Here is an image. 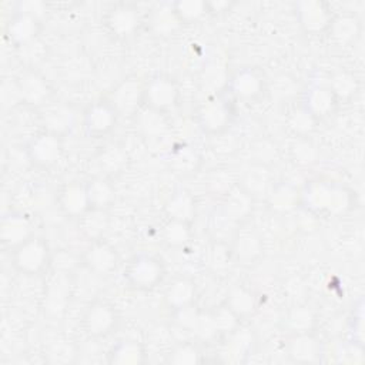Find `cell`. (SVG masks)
Wrapping results in <instances>:
<instances>
[{
  "mask_svg": "<svg viewBox=\"0 0 365 365\" xmlns=\"http://www.w3.org/2000/svg\"><path fill=\"white\" fill-rule=\"evenodd\" d=\"M11 251L14 268L26 275H38L51 264L48 244L34 234Z\"/></svg>",
  "mask_w": 365,
  "mask_h": 365,
  "instance_id": "6da1fadb",
  "label": "cell"
},
{
  "mask_svg": "<svg viewBox=\"0 0 365 365\" xmlns=\"http://www.w3.org/2000/svg\"><path fill=\"white\" fill-rule=\"evenodd\" d=\"M124 277L134 288L151 289L163 281L164 267L158 258L141 254L130 261Z\"/></svg>",
  "mask_w": 365,
  "mask_h": 365,
  "instance_id": "7a4b0ae2",
  "label": "cell"
},
{
  "mask_svg": "<svg viewBox=\"0 0 365 365\" xmlns=\"http://www.w3.org/2000/svg\"><path fill=\"white\" fill-rule=\"evenodd\" d=\"M180 98L175 81L165 76H157L144 84L143 106L145 108L164 113L173 108Z\"/></svg>",
  "mask_w": 365,
  "mask_h": 365,
  "instance_id": "3957f363",
  "label": "cell"
},
{
  "mask_svg": "<svg viewBox=\"0 0 365 365\" xmlns=\"http://www.w3.org/2000/svg\"><path fill=\"white\" fill-rule=\"evenodd\" d=\"M305 200L309 207L327 211V212H342L349 205L348 192L338 185L331 182H314L305 192Z\"/></svg>",
  "mask_w": 365,
  "mask_h": 365,
  "instance_id": "277c9868",
  "label": "cell"
},
{
  "mask_svg": "<svg viewBox=\"0 0 365 365\" xmlns=\"http://www.w3.org/2000/svg\"><path fill=\"white\" fill-rule=\"evenodd\" d=\"M118 324V315L113 305L104 301H94L83 315V328L91 338L110 335Z\"/></svg>",
  "mask_w": 365,
  "mask_h": 365,
  "instance_id": "5b68a950",
  "label": "cell"
},
{
  "mask_svg": "<svg viewBox=\"0 0 365 365\" xmlns=\"http://www.w3.org/2000/svg\"><path fill=\"white\" fill-rule=\"evenodd\" d=\"M26 153L33 165L50 168L61 157V137L50 131H43L29 143Z\"/></svg>",
  "mask_w": 365,
  "mask_h": 365,
  "instance_id": "8992f818",
  "label": "cell"
},
{
  "mask_svg": "<svg viewBox=\"0 0 365 365\" xmlns=\"http://www.w3.org/2000/svg\"><path fill=\"white\" fill-rule=\"evenodd\" d=\"M118 113L110 100L93 103L84 113V128L93 138H100L108 134L117 121Z\"/></svg>",
  "mask_w": 365,
  "mask_h": 365,
  "instance_id": "52a82bcc",
  "label": "cell"
},
{
  "mask_svg": "<svg viewBox=\"0 0 365 365\" xmlns=\"http://www.w3.org/2000/svg\"><path fill=\"white\" fill-rule=\"evenodd\" d=\"M143 93L144 84L135 78H125L113 91L110 103L114 106L118 115H131L143 106Z\"/></svg>",
  "mask_w": 365,
  "mask_h": 365,
  "instance_id": "ba28073f",
  "label": "cell"
},
{
  "mask_svg": "<svg viewBox=\"0 0 365 365\" xmlns=\"http://www.w3.org/2000/svg\"><path fill=\"white\" fill-rule=\"evenodd\" d=\"M232 111L225 100H210L198 111V121L208 133H220L231 123Z\"/></svg>",
  "mask_w": 365,
  "mask_h": 365,
  "instance_id": "9c48e42d",
  "label": "cell"
},
{
  "mask_svg": "<svg viewBox=\"0 0 365 365\" xmlns=\"http://www.w3.org/2000/svg\"><path fill=\"white\" fill-rule=\"evenodd\" d=\"M86 265L90 271L98 275H110L118 262L115 250L101 240L91 242L90 248L84 255Z\"/></svg>",
  "mask_w": 365,
  "mask_h": 365,
  "instance_id": "30bf717a",
  "label": "cell"
},
{
  "mask_svg": "<svg viewBox=\"0 0 365 365\" xmlns=\"http://www.w3.org/2000/svg\"><path fill=\"white\" fill-rule=\"evenodd\" d=\"M299 24L307 33L318 34L331 26V14L328 9L319 1L298 3Z\"/></svg>",
  "mask_w": 365,
  "mask_h": 365,
  "instance_id": "8fae6325",
  "label": "cell"
},
{
  "mask_svg": "<svg viewBox=\"0 0 365 365\" xmlns=\"http://www.w3.org/2000/svg\"><path fill=\"white\" fill-rule=\"evenodd\" d=\"M17 84L21 93L23 104L38 107L43 106L50 96L47 81L33 70H27L26 73H23L17 78Z\"/></svg>",
  "mask_w": 365,
  "mask_h": 365,
  "instance_id": "7c38bea8",
  "label": "cell"
},
{
  "mask_svg": "<svg viewBox=\"0 0 365 365\" xmlns=\"http://www.w3.org/2000/svg\"><path fill=\"white\" fill-rule=\"evenodd\" d=\"M58 205L64 214L68 217H81L87 210H90L86 182L80 184L77 181L66 184L58 192Z\"/></svg>",
  "mask_w": 365,
  "mask_h": 365,
  "instance_id": "4fadbf2b",
  "label": "cell"
},
{
  "mask_svg": "<svg viewBox=\"0 0 365 365\" xmlns=\"http://www.w3.org/2000/svg\"><path fill=\"white\" fill-rule=\"evenodd\" d=\"M33 235L27 218L21 214H7L1 220L0 238L4 245L14 250L17 245L24 242Z\"/></svg>",
  "mask_w": 365,
  "mask_h": 365,
  "instance_id": "5bb4252c",
  "label": "cell"
},
{
  "mask_svg": "<svg viewBox=\"0 0 365 365\" xmlns=\"http://www.w3.org/2000/svg\"><path fill=\"white\" fill-rule=\"evenodd\" d=\"M264 88L262 77L252 68L240 70L230 83L231 93L241 100H252L261 94Z\"/></svg>",
  "mask_w": 365,
  "mask_h": 365,
  "instance_id": "9a60e30c",
  "label": "cell"
},
{
  "mask_svg": "<svg viewBox=\"0 0 365 365\" xmlns=\"http://www.w3.org/2000/svg\"><path fill=\"white\" fill-rule=\"evenodd\" d=\"M288 355L295 362L309 364L319 359V344L309 332L292 334L288 342Z\"/></svg>",
  "mask_w": 365,
  "mask_h": 365,
  "instance_id": "2e32d148",
  "label": "cell"
},
{
  "mask_svg": "<svg viewBox=\"0 0 365 365\" xmlns=\"http://www.w3.org/2000/svg\"><path fill=\"white\" fill-rule=\"evenodd\" d=\"M38 31V20L30 11H20L9 24L10 40L16 46H26L34 41Z\"/></svg>",
  "mask_w": 365,
  "mask_h": 365,
  "instance_id": "e0dca14e",
  "label": "cell"
},
{
  "mask_svg": "<svg viewBox=\"0 0 365 365\" xmlns=\"http://www.w3.org/2000/svg\"><path fill=\"white\" fill-rule=\"evenodd\" d=\"M338 103L336 96L329 86H315L307 94L305 110L309 111L315 118L331 114Z\"/></svg>",
  "mask_w": 365,
  "mask_h": 365,
  "instance_id": "ac0fdd59",
  "label": "cell"
},
{
  "mask_svg": "<svg viewBox=\"0 0 365 365\" xmlns=\"http://www.w3.org/2000/svg\"><path fill=\"white\" fill-rule=\"evenodd\" d=\"M90 208L107 211L115 201V190L106 177H96L86 182Z\"/></svg>",
  "mask_w": 365,
  "mask_h": 365,
  "instance_id": "d6986e66",
  "label": "cell"
},
{
  "mask_svg": "<svg viewBox=\"0 0 365 365\" xmlns=\"http://www.w3.org/2000/svg\"><path fill=\"white\" fill-rule=\"evenodd\" d=\"M107 24L115 36L128 37L138 26V14L133 7L121 4L108 13Z\"/></svg>",
  "mask_w": 365,
  "mask_h": 365,
  "instance_id": "ffe728a7",
  "label": "cell"
},
{
  "mask_svg": "<svg viewBox=\"0 0 365 365\" xmlns=\"http://www.w3.org/2000/svg\"><path fill=\"white\" fill-rule=\"evenodd\" d=\"M145 361V351L137 341H121L108 352V362L115 365H140Z\"/></svg>",
  "mask_w": 365,
  "mask_h": 365,
  "instance_id": "44dd1931",
  "label": "cell"
},
{
  "mask_svg": "<svg viewBox=\"0 0 365 365\" xmlns=\"http://www.w3.org/2000/svg\"><path fill=\"white\" fill-rule=\"evenodd\" d=\"M195 295V285L187 278L175 279L165 291L167 304L175 311L192 304Z\"/></svg>",
  "mask_w": 365,
  "mask_h": 365,
  "instance_id": "7402d4cb",
  "label": "cell"
},
{
  "mask_svg": "<svg viewBox=\"0 0 365 365\" xmlns=\"http://www.w3.org/2000/svg\"><path fill=\"white\" fill-rule=\"evenodd\" d=\"M165 211L170 220L190 222L195 212V205L192 197L185 191H177L170 197L165 204Z\"/></svg>",
  "mask_w": 365,
  "mask_h": 365,
  "instance_id": "603a6c76",
  "label": "cell"
},
{
  "mask_svg": "<svg viewBox=\"0 0 365 365\" xmlns=\"http://www.w3.org/2000/svg\"><path fill=\"white\" fill-rule=\"evenodd\" d=\"M97 161L106 175L118 174L127 165V153L120 145L110 144L100 151Z\"/></svg>",
  "mask_w": 365,
  "mask_h": 365,
  "instance_id": "cb8c5ba5",
  "label": "cell"
},
{
  "mask_svg": "<svg viewBox=\"0 0 365 365\" xmlns=\"http://www.w3.org/2000/svg\"><path fill=\"white\" fill-rule=\"evenodd\" d=\"M108 224L107 211L90 208L80 217V228L91 241L101 240Z\"/></svg>",
  "mask_w": 365,
  "mask_h": 365,
  "instance_id": "d4e9b609",
  "label": "cell"
},
{
  "mask_svg": "<svg viewBox=\"0 0 365 365\" xmlns=\"http://www.w3.org/2000/svg\"><path fill=\"white\" fill-rule=\"evenodd\" d=\"M43 120H44V124L47 125L46 131L61 135L66 130L71 127L73 114L64 106H53L46 110Z\"/></svg>",
  "mask_w": 365,
  "mask_h": 365,
  "instance_id": "484cf974",
  "label": "cell"
},
{
  "mask_svg": "<svg viewBox=\"0 0 365 365\" xmlns=\"http://www.w3.org/2000/svg\"><path fill=\"white\" fill-rule=\"evenodd\" d=\"M225 212L231 218H244L251 211V197L248 191L242 188H235L230 192L227 197V201L224 204Z\"/></svg>",
  "mask_w": 365,
  "mask_h": 365,
  "instance_id": "4316f807",
  "label": "cell"
},
{
  "mask_svg": "<svg viewBox=\"0 0 365 365\" xmlns=\"http://www.w3.org/2000/svg\"><path fill=\"white\" fill-rule=\"evenodd\" d=\"M314 314L307 307H295L287 315V327L291 329L292 334L309 332L314 327Z\"/></svg>",
  "mask_w": 365,
  "mask_h": 365,
  "instance_id": "83f0119b",
  "label": "cell"
},
{
  "mask_svg": "<svg viewBox=\"0 0 365 365\" xmlns=\"http://www.w3.org/2000/svg\"><path fill=\"white\" fill-rule=\"evenodd\" d=\"M190 235L191 232L188 228V222L175 220H170L163 231L164 241L171 247H182L190 241Z\"/></svg>",
  "mask_w": 365,
  "mask_h": 365,
  "instance_id": "f1b7e54d",
  "label": "cell"
},
{
  "mask_svg": "<svg viewBox=\"0 0 365 365\" xmlns=\"http://www.w3.org/2000/svg\"><path fill=\"white\" fill-rule=\"evenodd\" d=\"M227 305L234 311V314L241 318L242 315H247L254 308V298L252 295L245 291L244 288H235L227 301Z\"/></svg>",
  "mask_w": 365,
  "mask_h": 365,
  "instance_id": "f546056e",
  "label": "cell"
},
{
  "mask_svg": "<svg viewBox=\"0 0 365 365\" xmlns=\"http://www.w3.org/2000/svg\"><path fill=\"white\" fill-rule=\"evenodd\" d=\"M329 29L332 30V36L339 43L351 41L358 31V24L354 17H339L336 20L331 21Z\"/></svg>",
  "mask_w": 365,
  "mask_h": 365,
  "instance_id": "4dcf8cb0",
  "label": "cell"
},
{
  "mask_svg": "<svg viewBox=\"0 0 365 365\" xmlns=\"http://www.w3.org/2000/svg\"><path fill=\"white\" fill-rule=\"evenodd\" d=\"M200 351L194 344L184 342L177 345L168 355V362L171 364H197L200 361Z\"/></svg>",
  "mask_w": 365,
  "mask_h": 365,
  "instance_id": "1f68e13d",
  "label": "cell"
},
{
  "mask_svg": "<svg viewBox=\"0 0 365 365\" xmlns=\"http://www.w3.org/2000/svg\"><path fill=\"white\" fill-rule=\"evenodd\" d=\"M192 331L202 341H208V339L214 338L218 334V329H217L212 312H200L198 311Z\"/></svg>",
  "mask_w": 365,
  "mask_h": 365,
  "instance_id": "d6a6232c",
  "label": "cell"
},
{
  "mask_svg": "<svg viewBox=\"0 0 365 365\" xmlns=\"http://www.w3.org/2000/svg\"><path fill=\"white\" fill-rule=\"evenodd\" d=\"M207 9V4L202 1H180L174 7V14L178 21H191L198 19Z\"/></svg>",
  "mask_w": 365,
  "mask_h": 365,
  "instance_id": "836d02e7",
  "label": "cell"
},
{
  "mask_svg": "<svg viewBox=\"0 0 365 365\" xmlns=\"http://www.w3.org/2000/svg\"><path fill=\"white\" fill-rule=\"evenodd\" d=\"M237 254L242 258H252L259 252L258 237L252 231H244L237 238Z\"/></svg>",
  "mask_w": 365,
  "mask_h": 365,
  "instance_id": "e575fe53",
  "label": "cell"
},
{
  "mask_svg": "<svg viewBox=\"0 0 365 365\" xmlns=\"http://www.w3.org/2000/svg\"><path fill=\"white\" fill-rule=\"evenodd\" d=\"M212 317H214L218 334L234 331L240 319L227 304L224 307H220L217 311H214Z\"/></svg>",
  "mask_w": 365,
  "mask_h": 365,
  "instance_id": "d590c367",
  "label": "cell"
},
{
  "mask_svg": "<svg viewBox=\"0 0 365 365\" xmlns=\"http://www.w3.org/2000/svg\"><path fill=\"white\" fill-rule=\"evenodd\" d=\"M329 87L336 96V98L339 100L352 94V91L355 90V80L352 76L346 73H339L332 78V81L329 83Z\"/></svg>",
  "mask_w": 365,
  "mask_h": 365,
  "instance_id": "8d00e7d4",
  "label": "cell"
},
{
  "mask_svg": "<svg viewBox=\"0 0 365 365\" xmlns=\"http://www.w3.org/2000/svg\"><path fill=\"white\" fill-rule=\"evenodd\" d=\"M295 192L285 185H281L277 191L272 192L271 195V204L272 207L278 210H289L292 208V204L295 202Z\"/></svg>",
  "mask_w": 365,
  "mask_h": 365,
  "instance_id": "74e56055",
  "label": "cell"
}]
</instances>
